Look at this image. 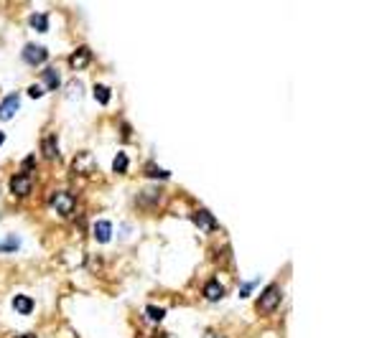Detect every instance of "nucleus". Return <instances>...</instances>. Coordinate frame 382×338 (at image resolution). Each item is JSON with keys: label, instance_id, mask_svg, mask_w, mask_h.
Masks as SVG:
<instances>
[{"label": "nucleus", "instance_id": "nucleus-5", "mask_svg": "<svg viewBox=\"0 0 382 338\" xmlns=\"http://www.w3.org/2000/svg\"><path fill=\"white\" fill-rule=\"evenodd\" d=\"M18 107H21V97L13 92V94H8L3 102H0V120L3 122H8L16 112H18Z\"/></svg>", "mask_w": 382, "mask_h": 338}, {"label": "nucleus", "instance_id": "nucleus-17", "mask_svg": "<svg viewBox=\"0 0 382 338\" xmlns=\"http://www.w3.org/2000/svg\"><path fill=\"white\" fill-rule=\"evenodd\" d=\"M74 171L76 173H84V171H92V155H76V160H74Z\"/></svg>", "mask_w": 382, "mask_h": 338}, {"label": "nucleus", "instance_id": "nucleus-18", "mask_svg": "<svg viewBox=\"0 0 382 338\" xmlns=\"http://www.w3.org/2000/svg\"><path fill=\"white\" fill-rule=\"evenodd\" d=\"M21 247V239L18 237H8L3 244H0V252H16Z\"/></svg>", "mask_w": 382, "mask_h": 338}, {"label": "nucleus", "instance_id": "nucleus-9", "mask_svg": "<svg viewBox=\"0 0 382 338\" xmlns=\"http://www.w3.org/2000/svg\"><path fill=\"white\" fill-rule=\"evenodd\" d=\"M204 297L212 300V303L222 300V297H224V285H222L219 280H209V282L204 285Z\"/></svg>", "mask_w": 382, "mask_h": 338}, {"label": "nucleus", "instance_id": "nucleus-2", "mask_svg": "<svg viewBox=\"0 0 382 338\" xmlns=\"http://www.w3.org/2000/svg\"><path fill=\"white\" fill-rule=\"evenodd\" d=\"M21 59L28 64V66H41L49 61V51L46 46H38V44H26L23 51H21Z\"/></svg>", "mask_w": 382, "mask_h": 338}, {"label": "nucleus", "instance_id": "nucleus-3", "mask_svg": "<svg viewBox=\"0 0 382 338\" xmlns=\"http://www.w3.org/2000/svg\"><path fill=\"white\" fill-rule=\"evenodd\" d=\"M74 206H76V199L71 194H66V191H56L51 196V209L56 214H61V216H69L74 211Z\"/></svg>", "mask_w": 382, "mask_h": 338}, {"label": "nucleus", "instance_id": "nucleus-22", "mask_svg": "<svg viewBox=\"0 0 382 338\" xmlns=\"http://www.w3.org/2000/svg\"><path fill=\"white\" fill-rule=\"evenodd\" d=\"M16 338H36L33 333H23V335H16Z\"/></svg>", "mask_w": 382, "mask_h": 338}, {"label": "nucleus", "instance_id": "nucleus-11", "mask_svg": "<svg viewBox=\"0 0 382 338\" xmlns=\"http://www.w3.org/2000/svg\"><path fill=\"white\" fill-rule=\"evenodd\" d=\"M13 310L21 315H31L33 313V300L28 295H16L13 297Z\"/></svg>", "mask_w": 382, "mask_h": 338}, {"label": "nucleus", "instance_id": "nucleus-4", "mask_svg": "<svg viewBox=\"0 0 382 338\" xmlns=\"http://www.w3.org/2000/svg\"><path fill=\"white\" fill-rule=\"evenodd\" d=\"M31 186H33V181H31L28 173H16V176L11 178V194H13L16 199H26V196L31 194Z\"/></svg>", "mask_w": 382, "mask_h": 338}, {"label": "nucleus", "instance_id": "nucleus-20", "mask_svg": "<svg viewBox=\"0 0 382 338\" xmlns=\"http://www.w3.org/2000/svg\"><path fill=\"white\" fill-rule=\"evenodd\" d=\"M255 285H257V280H252V282H245V285L240 287V297H247V295H252Z\"/></svg>", "mask_w": 382, "mask_h": 338}, {"label": "nucleus", "instance_id": "nucleus-24", "mask_svg": "<svg viewBox=\"0 0 382 338\" xmlns=\"http://www.w3.org/2000/svg\"><path fill=\"white\" fill-rule=\"evenodd\" d=\"M209 338H224V335H209Z\"/></svg>", "mask_w": 382, "mask_h": 338}, {"label": "nucleus", "instance_id": "nucleus-6", "mask_svg": "<svg viewBox=\"0 0 382 338\" xmlns=\"http://www.w3.org/2000/svg\"><path fill=\"white\" fill-rule=\"evenodd\" d=\"M191 219H194V224L199 229H204V232H214L217 229V219L207 211V209H197L194 214H191Z\"/></svg>", "mask_w": 382, "mask_h": 338}, {"label": "nucleus", "instance_id": "nucleus-15", "mask_svg": "<svg viewBox=\"0 0 382 338\" xmlns=\"http://www.w3.org/2000/svg\"><path fill=\"white\" fill-rule=\"evenodd\" d=\"M92 94H94V99H97L100 104H107V102L112 99V92H110V87H105V84H94Z\"/></svg>", "mask_w": 382, "mask_h": 338}, {"label": "nucleus", "instance_id": "nucleus-13", "mask_svg": "<svg viewBox=\"0 0 382 338\" xmlns=\"http://www.w3.org/2000/svg\"><path fill=\"white\" fill-rule=\"evenodd\" d=\"M28 23H31V28L38 31V33H46V31H49V16H46V13H33Z\"/></svg>", "mask_w": 382, "mask_h": 338}, {"label": "nucleus", "instance_id": "nucleus-10", "mask_svg": "<svg viewBox=\"0 0 382 338\" xmlns=\"http://www.w3.org/2000/svg\"><path fill=\"white\" fill-rule=\"evenodd\" d=\"M41 153L49 158V160H59V145H56V137L54 135H46L41 140Z\"/></svg>", "mask_w": 382, "mask_h": 338}, {"label": "nucleus", "instance_id": "nucleus-14", "mask_svg": "<svg viewBox=\"0 0 382 338\" xmlns=\"http://www.w3.org/2000/svg\"><path fill=\"white\" fill-rule=\"evenodd\" d=\"M130 168V158H128V153H118V155H115V163H112V171L115 173H125Z\"/></svg>", "mask_w": 382, "mask_h": 338}, {"label": "nucleus", "instance_id": "nucleus-23", "mask_svg": "<svg viewBox=\"0 0 382 338\" xmlns=\"http://www.w3.org/2000/svg\"><path fill=\"white\" fill-rule=\"evenodd\" d=\"M6 142V132H0V145H3Z\"/></svg>", "mask_w": 382, "mask_h": 338}, {"label": "nucleus", "instance_id": "nucleus-12", "mask_svg": "<svg viewBox=\"0 0 382 338\" xmlns=\"http://www.w3.org/2000/svg\"><path fill=\"white\" fill-rule=\"evenodd\" d=\"M41 82H44V89H49V92H54V89H59V84H61V77H59V71H56L54 66H49V69L44 71V77H41Z\"/></svg>", "mask_w": 382, "mask_h": 338}, {"label": "nucleus", "instance_id": "nucleus-19", "mask_svg": "<svg viewBox=\"0 0 382 338\" xmlns=\"http://www.w3.org/2000/svg\"><path fill=\"white\" fill-rule=\"evenodd\" d=\"M145 315H150L153 320H156V323H158V320H163V315H166V310H163V308H156V305H148V308H145Z\"/></svg>", "mask_w": 382, "mask_h": 338}, {"label": "nucleus", "instance_id": "nucleus-7", "mask_svg": "<svg viewBox=\"0 0 382 338\" xmlns=\"http://www.w3.org/2000/svg\"><path fill=\"white\" fill-rule=\"evenodd\" d=\"M89 59H92L89 49H87V46H79V49L69 56V66H71V69H84V66L89 64Z\"/></svg>", "mask_w": 382, "mask_h": 338}, {"label": "nucleus", "instance_id": "nucleus-16", "mask_svg": "<svg viewBox=\"0 0 382 338\" xmlns=\"http://www.w3.org/2000/svg\"><path fill=\"white\" fill-rule=\"evenodd\" d=\"M145 176L158 178V181H168V178H171V173H168V171H161L156 163H148V165H145Z\"/></svg>", "mask_w": 382, "mask_h": 338}, {"label": "nucleus", "instance_id": "nucleus-8", "mask_svg": "<svg viewBox=\"0 0 382 338\" xmlns=\"http://www.w3.org/2000/svg\"><path fill=\"white\" fill-rule=\"evenodd\" d=\"M94 237H97V242H100V244H107V242L112 239V221L100 219V221L94 224Z\"/></svg>", "mask_w": 382, "mask_h": 338}, {"label": "nucleus", "instance_id": "nucleus-1", "mask_svg": "<svg viewBox=\"0 0 382 338\" xmlns=\"http://www.w3.org/2000/svg\"><path fill=\"white\" fill-rule=\"evenodd\" d=\"M278 305H280V287L275 282H270L262 290V295L257 297V310L260 313H273Z\"/></svg>", "mask_w": 382, "mask_h": 338}, {"label": "nucleus", "instance_id": "nucleus-21", "mask_svg": "<svg viewBox=\"0 0 382 338\" xmlns=\"http://www.w3.org/2000/svg\"><path fill=\"white\" fill-rule=\"evenodd\" d=\"M41 92H44L41 87H31V92H28V94H31V97L36 99V97H41Z\"/></svg>", "mask_w": 382, "mask_h": 338}]
</instances>
